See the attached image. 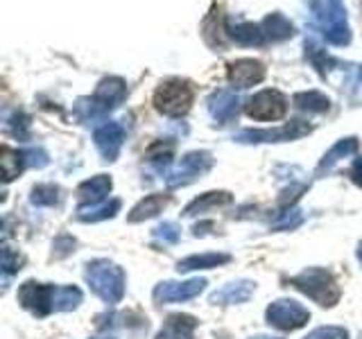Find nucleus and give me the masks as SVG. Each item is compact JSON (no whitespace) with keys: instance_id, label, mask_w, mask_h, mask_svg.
I'll list each match as a JSON object with an SVG mask.
<instances>
[{"instance_id":"obj_1","label":"nucleus","mask_w":362,"mask_h":339,"mask_svg":"<svg viewBox=\"0 0 362 339\" xmlns=\"http://www.w3.org/2000/svg\"><path fill=\"white\" fill-rule=\"evenodd\" d=\"M18 301L25 310L37 316H48L50 312H71L82 303V292L77 287H54L37 280H25L18 290Z\"/></svg>"},{"instance_id":"obj_2","label":"nucleus","mask_w":362,"mask_h":339,"mask_svg":"<svg viewBox=\"0 0 362 339\" xmlns=\"http://www.w3.org/2000/svg\"><path fill=\"white\" fill-rule=\"evenodd\" d=\"M86 282L88 287L93 290L98 297L109 303V305H116L122 301L124 297V271L109 263V260H93V263L86 265Z\"/></svg>"},{"instance_id":"obj_3","label":"nucleus","mask_w":362,"mask_h":339,"mask_svg":"<svg viewBox=\"0 0 362 339\" xmlns=\"http://www.w3.org/2000/svg\"><path fill=\"white\" fill-rule=\"evenodd\" d=\"M288 282L292 287H297L299 292H303L305 297L313 299L315 303H320L322 308H333V305L339 301V297H342V292H339L333 274L322 267L303 269L301 274L292 276Z\"/></svg>"},{"instance_id":"obj_4","label":"nucleus","mask_w":362,"mask_h":339,"mask_svg":"<svg viewBox=\"0 0 362 339\" xmlns=\"http://www.w3.org/2000/svg\"><path fill=\"white\" fill-rule=\"evenodd\" d=\"M154 105L165 116H184L192 105V88L186 82H179V79L165 82L154 93Z\"/></svg>"},{"instance_id":"obj_5","label":"nucleus","mask_w":362,"mask_h":339,"mask_svg":"<svg viewBox=\"0 0 362 339\" xmlns=\"http://www.w3.org/2000/svg\"><path fill=\"white\" fill-rule=\"evenodd\" d=\"M265 316H267V323L279 328V331H297V328L308 323L310 312L305 310L301 303L292 299H279L269 305Z\"/></svg>"},{"instance_id":"obj_6","label":"nucleus","mask_w":362,"mask_h":339,"mask_svg":"<svg viewBox=\"0 0 362 339\" xmlns=\"http://www.w3.org/2000/svg\"><path fill=\"white\" fill-rule=\"evenodd\" d=\"M211 165H213V158L209 152H190L181 158V163L165 177V184L170 188L188 186L197 177H202L204 172H209Z\"/></svg>"},{"instance_id":"obj_7","label":"nucleus","mask_w":362,"mask_h":339,"mask_svg":"<svg viewBox=\"0 0 362 339\" xmlns=\"http://www.w3.org/2000/svg\"><path fill=\"white\" fill-rule=\"evenodd\" d=\"M310 133V124H305L301 120H292L288 124H283L281 129H247L235 136L238 143H279V141H292L301 138V136Z\"/></svg>"},{"instance_id":"obj_8","label":"nucleus","mask_w":362,"mask_h":339,"mask_svg":"<svg viewBox=\"0 0 362 339\" xmlns=\"http://www.w3.org/2000/svg\"><path fill=\"white\" fill-rule=\"evenodd\" d=\"M204 287H206V280L204 278H190V280H165V282H158V285L154 287V301L158 305L163 303H177V301H190L199 297V294L204 292Z\"/></svg>"},{"instance_id":"obj_9","label":"nucleus","mask_w":362,"mask_h":339,"mask_svg":"<svg viewBox=\"0 0 362 339\" xmlns=\"http://www.w3.org/2000/svg\"><path fill=\"white\" fill-rule=\"evenodd\" d=\"M288 102L279 90H260L247 102V116L254 120H279L286 116Z\"/></svg>"},{"instance_id":"obj_10","label":"nucleus","mask_w":362,"mask_h":339,"mask_svg":"<svg viewBox=\"0 0 362 339\" xmlns=\"http://www.w3.org/2000/svg\"><path fill=\"white\" fill-rule=\"evenodd\" d=\"M93 138H95V147L100 150V154L105 156V161H116L122 141H124V129L118 122H107L95 129Z\"/></svg>"},{"instance_id":"obj_11","label":"nucleus","mask_w":362,"mask_h":339,"mask_svg":"<svg viewBox=\"0 0 362 339\" xmlns=\"http://www.w3.org/2000/svg\"><path fill=\"white\" fill-rule=\"evenodd\" d=\"M256 290V282L252 280H231L218 292L211 294L213 305H231V303H245L252 299V294Z\"/></svg>"},{"instance_id":"obj_12","label":"nucleus","mask_w":362,"mask_h":339,"mask_svg":"<svg viewBox=\"0 0 362 339\" xmlns=\"http://www.w3.org/2000/svg\"><path fill=\"white\" fill-rule=\"evenodd\" d=\"M265 77V68L260 66L254 59H243V61H235L229 68V82L235 88H249L258 84L260 79Z\"/></svg>"},{"instance_id":"obj_13","label":"nucleus","mask_w":362,"mask_h":339,"mask_svg":"<svg viewBox=\"0 0 362 339\" xmlns=\"http://www.w3.org/2000/svg\"><path fill=\"white\" fill-rule=\"evenodd\" d=\"M197 328V319L190 314H170L156 339H192Z\"/></svg>"},{"instance_id":"obj_14","label":"nucleus","mask_w":362,"mask_h":339,"mask_svg":"<svg viewBox=\"0 0 362 339\" xmlns=\"http://www.w3.org/2000/svg\"><path fill=\"white\" fill-rule=\"evenodd\" d=\"M111 192V179L107 174H98L93 179L84 181L77 188V197L82 201V206H93V203H102L105 197Z\"/></svg>"},{"instance_id":"obj_15","label":"nucleus","mask_w":362,"mask_h":339,"mask_svg":"<svg viewBox=\"0 0 362 339\" xmlns=\"http://www.w3.org/2000/svg\"><path fill=\"white\" fill-rule=\"evenodd\" d=\"M209 111L220 124L231 122L238 116V97L229 90H220L209 100Z\"/></svg>"},{"instance_id":"obj_16","label":"nucleus","mask_w":362,"mask_h":339,"mask_svg":"<svg viewBox=\"0 0 362 339\" xmlns=\"http://www.w3.org/2000/svg\"><path fill=\"white\" fill-rule=\"evenodd\" d=\"M168 203H170L168 195H150V197H145L143 201H139L132 208V213L127 215V222L129 224H139V222L150 220V218H154V215L161 213L168 206Z\"/></svg>"},{"instance_id":"obj_17","label":"nucleus","mask_w":362,"mask_h":339,"mask_svg":"<svg viewBox=\"0 0 362 339\" xmlns=\"http://www.w3.org/2000/svg\"><path fill=\"white\" fill-rule=\"evenodd\" d=\"M233 201V197L229 192H206V195H202L197 199H192L188 206L184 208V215L186 218H192V215H199V213H206L211 208H220V206H229Z\"/></svg>"},{"instance_id":"obj_18","label":"nucleus","mask_w":362,"mask_h":339,"mask_svg":"<svg viewBox=\"0 0 362 339\" xmlns=\"http://www.w3.org/2000/svg\"><path fill=\"white\" fill-rule=\"evenodd\" d=\"M226 263H231L229 254H199V256H188L184 260H179L177 269L181 274H186V271H192V269H213Z\"/></svg>"},{"instance_id":"obj_19","label":"nucleus","mask_w":362,"mask_h":339,"mask_svg":"<svg viewBox=\"0 0 362 339\" xmlns=\"http://www.w3.org/2000/svg\"><path fill=\"white\" fill-rule=\"evenodd\" d=\"M118 210H120V199L93 203V206H79L77 220L79 222H102V220H111Z\"/></svg>"},{"instance_id":"obj_20","label":"nucleus","mask_w":362,"mask_h":339,"mask_svg":"<svg viewBox=\"0 0 362 339\" xmlns=\"http://www.w3.org/2000/svg\"><path fill=\"white\" fill-rule=\"evenodd\" d=\"M358 150V141L356 138H344V141H339L331 152H328L324 158H322V163H320V167H317V172H328L337 161H342L344 156H349V154H354Z\"/></svg>"},{"instance_id":"obj_21","label":"nucleus","mask_w":362,"mask_h":339,"mask_svg":"<svg viewBox=\"0 0 362 339\" xmlns=\"http://www.w3.org/2000/svg\"><path fill=\"white\" fill-rule=\"evenodd\" d=\"M0 163H3V179L11 181L21 174L23 163H25V154H21L18 150H11V147H3V154H0Z\"/></svg>"},{"instance_id":"obj_22","label":"nucleus","mask_w":362,"mask_h":339,"mask_svg":"<svg viewBox=\"0 0 362 339\" xmlns=\"http://www.w3.org/2000/svg\"><path fill=\"white\" fill-rule=\"evenodd\" d=\"M294 105L303 111H310V113H322L328 111V97H324L322 93L317 90H310V93H299L294 95Z\"/></svg>"},{"instance_id":"obj_23","label":"nucleus","mask_w":362,"mask_h":339,"mask_svg":"<svg viewBox=\"0 0 362 339\" xmlns=\"http://www.w3.org/2000/svg\"><path fill=\"white\" fill-rule=\"evenodd\" d=\"M30 201L34 206H54V203L59 201V188L52 184H41L32 190Z\"/></svg>"},{"instance_id":"obj_24","label":"nucleus","mask_w":362,"mask_h":339,"mask_svg":"<svg viewBox=\"0 0 362 339\" xmlns=\"http://www.w3.org/2000/svg\"><path fill=\"white\" fill-rule=\"evenodd\" d=\"M303 222V213L299 208H286L283 213H279V220L272 224V229L274 231H288V229H297V226Z\"/></svg>"},{"instance_id":"obj_25","label":"nucleus","mask_w":362,"mask_h":339,"mask_svg":"<svg viewBox=\"0 0 362 339\" xmlns=\"http://www.w3.org/2000/svg\"><path fill=\"white\" fill-rule=\"evenodd\" d=\"M152 235L158 244H177L179 242V226L175 222H163L152 231Z\"/></svg>"},{"instance_id":"obj_26","label":"nucleus","mask_w":362,"mask_h":339,"mask_svg":"<svg viewBox=\"0 0 362 339\" xmlns=\"http://www.w3.org/2000/svg\"><path fill=\"white\" fill-rule=\"evenodd\" d=\"M0 267H3L5 278L14 276V274H18L21 267H23V256L16 254L11 246H3V263H0Z\"/></svg>"},{"instance_id":"obj_27","label":"nucleus","mask_w":362,"mask_h":339,"mask_svg":"<svg viewBox=\"0 0 362 339\" xmlns=\"http://www.w3.org/2000/svg\"><path fill=\"white\" fill-rule=\"evenodd\" d=\"M173 150L175 145L173 143H154L150 147V152H147V158H150L152 163H158V165H168L170 158H173Z\"/></svg>"},{"instance_id":"obj_28","label":"nucleus","mask_w":362,"mask_h":339,"mask_svg":"<svg viewBox=\"0 0 362 339\" xmlns=\"http://www.w3.org/2000/svg\"><path fill=\"white\" fill-rule=\"evenodd\" d=\"M303 339H349V333L339 326H324L308 333V337H303Z\"/></svg>"},{"instance_id":"obj_29","label":"nucleus","mask_w":362,"mask_h":339,"mask_svg":"<svg viewBox=\"0 0 362 339\" xmlns=\"http://www.w3.org/2000/svg\"><path fill=\"white\" fill-rule=\"evenodd\" d=\"M52 256L54 258H66V256H71L73 251H75V237H71V235H59L54 240V244H52Z\"/></svg>"},{"instance_id":"obj_30","label":"nucleus","mask_w":362,"mask_h":339,"mask_svg":"<svg viewBox=\"0 0 362 339\" xmlns=\"http://www.w3.org/2000/svg\"><path fill=\"white\" fill-rule=\"evenodd\" d=\"M351 179H354V184H356V186L362 188V156L354 163V167H351Z\"/></svg>"},{"instance_id":"obj_31","label":"nucleus","mask_w":362,"mask_h":339,"mask_svg":"<svg viewBox=\"0 0 362 339\" xmlns=\"http://www.w3.org/2000/svg\"><path fill=\"white\" fill-rule=\"evenodd\" d=\"M252 339H281V337H267V335H258V337H252Z\"/></svg>"},{"instance_id":"obj_32","label":"nucleus","mask_w":362,"mask_h":339,"mask_svg":"<svg viewBox=\"0 0 362 339\" xmlns=\"http://www.w3.org/2000/svg\"><path fill=\"white\" fill-rule=\"evenodd\" d=\"M358 258H360V263H362V242H360V246H358Z\"/></svg>"},{"instance_id":"obj_33","label":"nucleus","mask_w":362,"mask_h":339,"mask_svg":"<svg viewBox=\"0 0 362 339\" xmlns=\"http://www.w3.org/2000/svg\"><path fill=\"white\" fill-rule=\"evenodd\" d=\"M102 339H111V337H102Z\"/></svg>"},{"instance_id":"obj_34","label":"nucleus","mask_w":362,"mask_h":339,"mask_svg":"<svg viewBox=\"0 0 362 339\" xmlns=\"http://www.w3.org/2000/svg\"><path fill=\"white\" fill-rule=\"evenodd\" d=\"M360 77H362V73H360Z\"/></svg>"}]
</instances>
